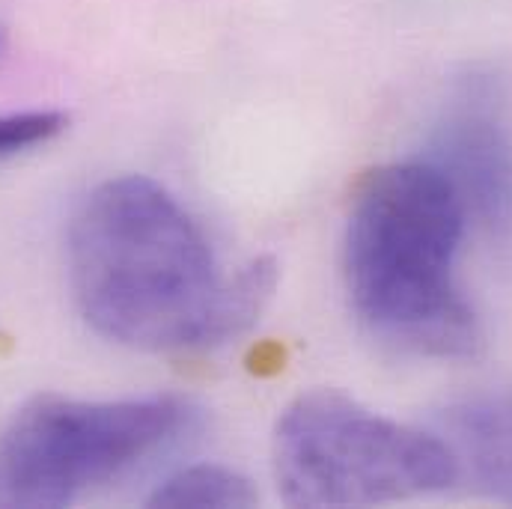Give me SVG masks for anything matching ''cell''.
<instances>
[{
    "label": "cell",
    "mask_w": 512,
    "mask_h": 509,
    "mask_svg": "<svg viewBox=\"0 0 512 509\" xmlns=\"http://www.w3.org/2000/svg\"><path fill=\"white\" fill-rule=\"evenodd\" d=\"M66 251L75 304L96 334L140 352L206 349L224 280L167 188L146 176L102 182L72 215Z\"/></svg>",
    "instance_id": "cell-1"
},
{
    "label": "cell",
    "mask_w": 512,
    "mask_h": 509,
    "mask_svg": "<svg viewBox=\"0 0 512 509\" xmlns=\"http://www.w3.org/2000/svg\"><path fill=\"white\" fill-rule=\"evenodd\" d=\"M465 206L429 161L364 173L352 194L343 274L358 319L402 352L459 361L483 349V325L456 283Z\"/></svg>",
    "instance_id": "cell-2"
},
{
    "label": "cell",
    "mask_w": 512,
    "mask_h": 509,
    "mask_svg": "<svg viewBox=\"0 0 512 509\" xmlns=\"http://www.w3.org/2000/svg\"><path fill=\"white\" fill-rule=\"evenodd\" d=\"M274 480L289 507H373L450 489V447L337 390L286 405L274 426Z\"/></svg>",
    "instance_id": "cell-3"
},
{
    "label": "cell",
    "mask_w": 512,
    "mask_h": 509,
    "mask_svg": "<svg viewBox=\"0 0 512 509\" xmlns=\"http://www.w3.org/2000/svg\"><path fill=\"white\" fill-rule=\"evenodd\" d=\"M185 417L188 408L170 396H36L0 432V507H66L158 450Z\"/></svg>",
    "instance_id": "cell-4"
},
{
    "label": "cell",
    "mask_w": 512,
    "mask_h": 509,
    "mask_svg": "<svg viewBox=\"0 0 512 509\" xmlns=\"http://www.w3.org/2000/svg\"><path fill=\"white\" fill-rule=\"evenodd\" d=\"M429 161L453 185L465 215L486 227L512 224V134L492 111L471 105L435 128Z\"/></svg>",
    "instance_id": "cell-5"
},
{
    "label": "cell",
    "mask_w": 512,
    "mask_h": 509,
    "mask_svg": "<svg viewBox=\"0 0 512 509\" xmlns=\"http://www.w3.org/2000/svg\"><path fill=\"white\" fill-rule=\"evenodd\" d=\"M459 477L498 501L512 504V387L456 402L438 420Z\"/></svg>",
    "instance_id": "cell-6"
},
{
    "label": "cell",
    "mask_w": 512,
    "mask_h": 509,
    "mask_svg": "<svg viewBox=\"0 0 512 509\" xmlns=\"http://www.w3.org/2000/svg\"><path fill=\"white\" fill-rule=\"evenodd\" d=\"M274 289H277V262L271 256H256L236 271V277L224 280L212 322H209L206 349L224 346L256 325Z\"/></svg>",
    "instance_id": "cell-7"
},
{
    "label": "cell",
    "mask_w": 512,
    "mask_h": 509,
    "mask_svg": "<svg viewBox=\"0 0 512 509\" xmlns=\"http://www.w3.org/2000/svg\"><path fill=\"white\" fill-rule=\"evenodd\" d=\"M259 501L248 477L224 465H191L167 477L149 498L146 507L167 509H245Z\"/></svg>",
    "instance_id": "cell-8"
},
{
    "label": "cell",
    "mask_w": 512,
    "mask_h": 509,
    "mask_svg": "<svg viewBox=\"0 0 512 509\" xmlns=\"http://www.w3.org/2000/svg\"><path fill=\"white\" fill-rule=\"evenodd\" d=\"M66 126H69V120L60 111L6 114V117H0V158H9V155L24 152L30 146L48 143Z\"/></svg>",
    "instance_id": "cell-9"
}]
</instances>
